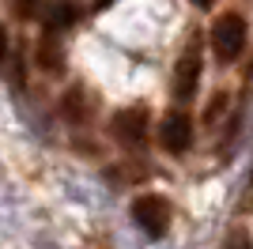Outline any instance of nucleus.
I'll list each match as a JSON object with an SVG mask.
<instances>
[{
  "mask_svg": "<svg viewBox=\"0 0 253 249\" xmlns=\"http://www.w3.org/2000/svg\"><path fill=\"white\" fill-rule=\"evenodd\" d=\"M57 34H61V31H49V27H45L42 42H38V49H34L38 64H42L45 72H53V76L64 72V49H61V42H57Z\"/></svg>",
  "mask_w": 253,
  "mask_h": 249,
  "instance_id": "nucleus-7",
  "label": "nucleus"
},
{
  "mask_svg": "<svg viewBox=\"0 0 253 249\" xmlns=\"http://www.w3.org/2000/svg\"><path fill=\"white\" fill-rule=\"evenodd\" d=\"M132 219H136L140 227L148 230L151 238H159V234H167L174 211H170L167 197H159V193H144V197L132 200Z\"/></svg>",
  "mask_w": 253,
  "mask_h": 249,
  "instance_id": "nucleus-2",
  "label": "nucleus"
},
{
  "mask_svg": "<svg viewBox=\"0 0 253 249\" xmlns=\"http://www.w3.org/2000/svg\"><path fill=\"white\" fill-rule=\"evenodd\" d=\"M45 11V0H11V15L15 19H34Z\"/></svg>",
  "mask_w": 253,
  "mask_h": 249,
  "instance_id": "nucleus-9",
  "label": "nucleus"
},
{
  "mask_svg": "<svg viewBox=\"0 0 253 249\" xmlns=\"http://www.w3.org/2000/svg\"><path fill=\"white\" fill-rule=\"evenodd\" d=\"M98 102H95V94L87 91V87H68L61 98V117L64 121H72V124H87L91 117H95Z\"/></svg>",
  "mask_w": 253,
  "mask_h": 249,
  "instance_id": "nucleus-6",
  "label": "nucleus"
},
{
  "mask_svg": "<svg viewBox=\"0 0 253 249\" xmlns=\"http://www.w3.org/2000/svg\"><path fill=\"white\" fill-rule=\"evenodd\" d=\"M110 128L121 144H144L148 140V110L144 106H121L110 117Z\"/></svg>",
  "mask_w": 253,
  "mask_h": 249,
  "instance_id": "nucleus-5",
  "label": "nucleus"
},
{
  "mask_svg": "<svg viewBox=\"0 0 253 249\" xmlns=\"http://www.w3.org/2000/svg\"><path fill=\"white\" fill-rule=\"evenodd\" d=\"M211 49H215V57H219L223 64H231V61L242 57V49H246V19L238 11H227V15H219V19L211 23Z\"/></svg>",
  "mask_w": 253,
  "mask_h": 249,
  "instance_id": "nucleus-1",
  "label": "nucleus"
},
{
  "mask_svg": "<svg viewBox=\"0 0 253 249\" xmlns=\"http://www.w3.org/2000/svg\"><path fill=\"white\" fill-rule=\"evenodd\" d=\"M223 106H227V94H215V98H211V106L204 110V124H211V121H215V117L223 114Z\"/></svg>",
  "mask_w": 253,
  "mask_h": 249,
  "instance_id": "nucleus-11",
  "label": "nucleus"
},
{
  "mask_svg": "<svg viewBox=\"0 0 253 249\" xmlns=\"http://www.w3.org/2000/svg\"><path fill=\"white\" fill-rule=\"evenodd\" d=\"M193 4H201V8H211V4H215V0H193Z\"/></svg>",
  "mask_w": 253,
  "mask_h": 249,
  "instance_id": "nucleus-12",
  "label": "nucleus"
},
{
  "mask_svg": "<svg viewBox=\"0 0 253 249\" xmlns=\"http://www.w3.org/2000/svg\"><path fill=\"white\" fill-rule=\"evenodd\" d=\"M159 140H163V147L170 155H185L193 147V117L185 110H170L159 124Z\"/></svg>",
  "mask_w": 253,
  "mask_h": 249,
  "instance_id": "nucleus-4",
  "label": "nucleus"
},
{
  "mask_svg": "<svg viewBox=\"0 0 253 249\" xmlns=\"http://www.w3.org/2000/svg\"><path fill=\"white\" fill-rule=\"evenodd\" d=\"M80 19V4L76 0H49L45 4V27L49 31H68Z\"/></svg>",
  "mask_w": 253,
  "mask_h": 249,
  "instance_id": "nucleus-8",
  "label": "nucleus"
},
{
  "mask_svg": "<svg viewBox=\"0 0 253 249\" xmlns=\"http://www.w3.org/2000/svg\"><path fill=\"white\" fill-rule=\"evenodd\" d=\"M8 61H11V38H8V27L0 23V72H4Z\"/></svg>",
  "mask_w": 253,
  "mask_h": 249,
  "instance_id": "nucleus-10",
  "label": "nucleus"
},
{
  "mask_svg": "<svg viewBox=\"0 0 253 249\" xmlns=\"http://www.w3.org/2000/svg\"><path fill=\"white\" fill-rule=\"evenodd\" d=\"M170 87H174V98H178V102H193V98H197V87H201V53H197V45H189V49L178 57Z\"/></svg>",
  "mask_w": 253,
  "mask_h": 249,
  "instance_id": "nucleus-3",
  "label": "nucleus"
}]
</instances>
